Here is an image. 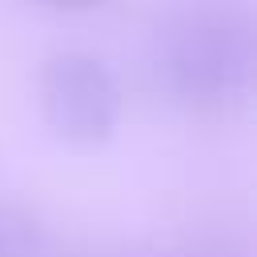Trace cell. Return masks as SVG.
<instances>
[{"instance_id": "obj_1", "label": "cell", "mask_w": 257, "mask_h": 257, "mask_svg": "<svg viewBox=\"0 0 257 257\" xmlns=\"http://www.w3.org/2000/svg\"><path fill=\"white\" fill-rule=\"evenodd\" d=\"M161 88L197 116L237 108L253 76V20L241 0H181L157 28Z\"/></svg>"}, {"instance_id": "obj_2", "label": "cell", "mask_w": 257, "mask_h": 257, "mask_svg": "<svg viewBox=\"0 0 257 257\" xmlns=\"http://www.w3.org/2000/svg\"><path fill=\"white\" fill-rule=\"evenodd\" d=\"M40 112L56 137L92 149L104 145L120 124V84L112 68L92 52H56L40 68Z\"/></svg>"}, {"instance_id": "obj_3", "label": "cell", "mask_w": 257, "mask_h": 257, "mask_svg": "<svg viewBox=\"0 0 257 257\" xmlns=\"http://www.w3.org/2000/svg\"><path fill=\"white\" fill-rule=\"evenodd\" d=\"M0 257H24V237L8 225L4 213H0Z\"/></svg>"}, {"instance_id": "obj_4", "label": "cell", "mask_w": 257, "mask_h": 257, "mask_svg": "<svg viewBox=\"0 0 257 257\" xmlns=\"http://www.w3.org/2000/svg\"><path fill=\"white\" fill-rule=\"evenodd\" d=\"M32 4H44L56 12H88V8H100L104 0H32Z\"/></svg>"}]
</instances>
